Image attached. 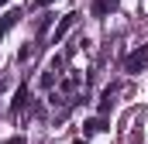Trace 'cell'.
<instances>
[{"label": "cell", "mask_w": 148, "mask_h": 144, "mask_svg": "<svg viewBox=\"0 0 148 144\" xmlns=\"http://www.w3.org/2000/svg\"><path fill=\"white\" fill-rule=\"evenodd\" d=\"M145 65H148V45H141L138 52H131L124 58V72H141Z\"/></svg>", "instance_id": "obj_1"}, {"label": "cell", "mask_w": 148, "mask_h": 144, "mask_svg": "<svg viewBox=\"0 0 148 144\" xmlns=\"http://www.w3.org/2000/svg\"><path fill=\"white\" fill-rule=\"evenodd\" d=\"M28 103H31V89H28V82H21L17 93H14V100H10V113H24Z\"/></svg>", "instance_id": "obj_2"}, {"label": "cell", "mask_w": 148, "mask_h": 144, "mask_svg": "<svg viewBox=\"0 0 148 144\" xmlns=\"http://www.w3.org/2000/svg\"><path fill=\"white\" fill-rule=\"evenodd\" d=\"M76 17H79V14H66V17H62V21H59V24H55V31H52V45H59V41H62V38L69 35V31H73V24H76Z\"/></svg>", "instance_id": "obj_3"}, {"label": "cell", "mask_w": 148, "mask_h": 144, "mask_svg": "<svg viewBox=\"0 0 148 144\" xmlns=\"http://www.w3.org/2000/svg\"><path fill=\"white\" fill-rule=\"evenodd\" d=\"M17 21H21V7H10V10H7V14L0 17V38L7 35V31H10V28L17 24Z\"/></svg>", "instance_id": "obj_4"}, {"label": "cell", "mask_w": 148, "mask_h": 144, "mask_svg": "<svg viewBox=\"0 0 148 144\" xmlns=\"http://www.w3.org/2000/svg\"><path fill=\"white\" fill-rule=\"evenodd\" d=\"M117 7H121V0H93V17H107Z\"/></svg>", "instance_id": "obj_5"}, {"label": "cell", "mask_w": 148, "mask_h": 144, "mask_svg": "<svg viewBox=\"0 0 148 144\" xmlns=\"http://www.w3.org/2000/svg\"><path fill=\"white\" fill-rule=\"evenodd\" d=\"M114 93H117V86H107V89H103V96H100V117H107V113H110V107H114Z\"/></svg>", "instance_id": "obj_6"}, {"label": "cell", "mask_w": 148, "mask_h": 144, "mask_svg": "<svg viewBox=\"0 0 148 144\" xmlns=\"http://www.w3.org/2000/svg\"><path fill=\"white\" fill-rule=\"evenodd\" d=\"M83 130H86V134H103V130H107V120H103V117H93V120L83 124Z\"/></svg>", "instance_id": "obj_7"}, {"label": "cell", "mask_w": 148, "mask_h": 144, "mask_svg": "<svg viewBox=\"0 0 148 144\" xmlns=\"http://www.w3.org/2000/svg\"><path fill=\"white\" fill-rule=\"evenodd\" d=\"M38 82H41V89H52V86H55V82H59V72H52V69H45V72H41V79H38Z\"/></svg>", "instance_id": "obj_8"}, {"label": "cell", "mask_w": 148, "mask_h": 144, "mask_svg": "<svg viewBox=\"0 0 148 144\" xmlns=\"http://www.w3.org/2000/svg\"><path fill=\"white\" fill-rule=\"evenodd\" d=\"M31 55H35V45H24V48H21V52H17V62H28V58H31Z\"/></svg>", "instance_id": "obj_9"}, {"label": "cell", "mask_w": 148, "mask_h": 144, "mask_svg": "<svg viewBox=\"0 0 148 144\" xmlns=\"http://www.w3.org/2000/svg\"><path fill=\"white\" fill-rule=\"evenodd\" d=\"M48 24H52V17H41V21H38V35H45V31H48Z\"/></svg>", "instance_id": "obj_10"}, {"label": "cell", "mask_w": 148, "mask_h": 144, "mask_svg": "<svg viewBox=\"0 0 148 144\" xmlns=\"http://www.w3.org/2000/svg\"><path fill=\"white\" fill-rule=\"evenodd\" d=\"M7 144H28V141H24V137H10Z\"/></svg>", "instance_id": "obj_11"}, {"label": "cell", "mask_w": 148, "mask_h": 144, "mask_svg": "<svg viewBox=\"0 0 148 144\" xmlns=\"http://www.w3.org/2000/svg\"><path fill=\"white\" fill-rule=\"evenodd\" d=\"M76 144H86V141H76Z\"/></svg>", "instance_id": "obj_12"}, {"label": "cell", "mask_w": 148, "mask_h": 144, "mask_svg": "<svg viewBox=\"0 0 148 144\" xmlns=\"http://www.w3.org/2000/svg\"><path fill=\"white\" fill-rule=\"evenodd\" d=\"M0 3H7V0H0Z\"/></svg>", "instance_id": "obj_13"}]
</instances>
